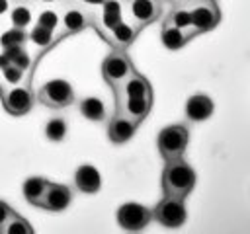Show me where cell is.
<instances>
[{"label": "cell", "instance_id": "6da1fadb", "mask_svg": "<svg viewBox=\"0 0 250 234\" xmlns=\"http://www.w3.org/2000/svg\"><path fill=\"white\" fill-rule=\"evenodd\" d=\"M195 185V172L193 168L184 160H168L162 170V191L164 195H176V197H188Z\"/></svg>", "mask_w": 250, "mask_h": 234}, {"label": "cell", "instance_id": "7a4b0ae2", "mask_svg": "<svg viewBox=\"0 0 250 234\" xmlns=\"http://www.w3.org/2000/svg\"><path fill=\"white\" fill-rule=\"evenodd\" d=\"M188 142H189V131L182 123H174V125L164 127L156 138L158 152L166 162L182 158L186 148H188Z\"/></svg>", "mask_w": 250, "mask_h": 234}, {"label": "cell", "instance_id": "3957f363", "mask_svg": "<svg viewBox=\"0 0 250 234\" xmlns=\"http://www.w3.org/2000/svg\"><path fill=\"white\" fill-rule=\"evenodd\" d=\"M133 72H135V68H133V62L127 57L125 49H113L102 62V76L113 90L119 88Z\"/></svg>", "mask_w": 250, "mask_h": 234}, {"label": "cell", "instance_id": "277c9868", "mask_svg": "<svg viewBox=\"0 0 250 234\" xmlns=\"http://www.w3.org/2000/svg\"><path fill=\"white\" fill-rule=\"evenodd\" d=\"M152 218H156V222H160L166 228H180L188 218L184 197L164 195L152 209Z\"/></svg>", "mask_w": 250, "mask_h": 234}, {"label": "cell", "instance_id": "5b68a950", "mask_svg": "<svg viewBox=\"0 0 250 234\" xmlns=\"http://www.w3.org/2000/svg\"><path fill=\"white\" fill-rule=\"evenodd\" d=\"M186 6L189 8L191 25H193L195 35L217 27V23L221 20V12H219L215 0H188Z\"/></svg>", "mask_w": 250, "mask_h": 234}, {"label": "cell", "instance_id": "8992f818", "mask_svg": "<svg viewBox=\"0 0 250 234\" xmlns=\"http://www.w3.org/2000/svg\"><path fill=\"white\" fill-rule=\"evenodd\" d=\"M37 99L47 107L62 109L74 101V90L66 80H49L37 90Z\"/></svg>", "mask_w": 250, "mask_h": 234}, {"label": "cell", "instance_id": "52a82bcc", "mask_svg": "<svg viewBox=\"0 0 250 234\" xmlns=\"http://www.w3.org/2000/svg\"><path fill=\"white\" fill-rule=\"evenodd\" d=\"M2 96V105L4 109L14 115H25L31 107H33V92L25 86V84H18V86H6L0 90Z\"/></svg>", "mask_w": 250, "mask_h": 234}, {"label": "cell", "instance_id": "ba28073f", "mask_svg": "<svg viewBox=\"0 0 250 234\" xmlns=\"http://www.w3.org/2000/svg\"><path fill=\"white\" fill-rule=\"evenodd\" d=\"M162 10V0H125V14L139 29L152 23Z\"/></svg>", "mask_w": 250, "mask_h": 234}, {"label": "cell", "instance_id": "9c48e42d", "mask_svg": "<svg viewBox=\"0 0 250 234\" xmlns=\"http://www.w3.org/2000/svg\"><path fill=\"white\" fill-rule=\"evenodd\" d=\"M152 218V211L141 203H125L117 209V224L123 230H143Z\"/></svg>", "mask_w": 250, "mask_h": 234}, {"label": "cell", "instance_id": "30bf717a", "mask_svg": "<svg viewBox=\"0 0 250 234\" xmlns=\"http://www.w3.org/2000/svg\"><path fill=\"white\" fill-rule=\"evenodd\" d=\"M125 18V0H104L100 6V16L92 18V23L102 33V37Z\"/></svg>", "mask_w": 250, "mask_h": 234}, {"label": "cell", "instance_id": "8fae6325", "mask_svg": "<svg viewBox=\"0 0 250 234\" xmlns=\"http://www.w3.org/2000/svg\"><path fill=\"white\" fill-rule=\"evenodd\" d=\"M70 201H72V189L68 185L49 181L39 207L45 211H51V213H61L70 205Z\"/></svg>", "mask_w": 250, "mask_h": 234}, {"label": "cell", "instance_id": "7c38bea8", "mask_svg": "<svg viewBox=\"0 0 250 234\" xmlns=\"http://www.w3.org/2000/svg\"><path fill=\"white\" fill-rule=\"evenodd\" d=\"M92 23V16L88 14V10L76 6V4H68L64 6L62 14H61V25H62V35H72L78 33L82 29H86Z\"/></svg>", "mask_w": 250, "mask_h": 234}, {"label": "cell", "instance_id": "4fadbf2b", "mask_svg": "<svg viewBox=\"0 0 250 234\" xmlns=\"http://www.w3.org/2000/svg\"><path fill=\"white\" fill-rule=\"evenodd\" d=\"M139 31H141V29H139L135 23H131L127 18H123L119 23H115V25L104 35V39H105L107 43H111L115 49H127V47L135 41V37H137Z\"/></svg>", "mask_w": 250, "mask_h": 234}, {"label": "cell", "instance_id": "5bb4252c", "mask_svg": "<svg viewBox=\"0 0 250 234\" xmlns=\"http://www.w3.org/2000/svg\"><path fill=\"white\" fill-rule=\"evenodd\" d=\"M152 107V98H117V111L127 115L137 125L148 115Z\"/></svg>", "mask_w": 250, "mask_h": 234}, {"label": "cell", "instance_id": "9a60e30c", "mask_svg": "<svg viewBox=\"0 0 250 234\" xmlns=\"http://www.w3.org/2000/svg\"><path fill=\"white\" fill-rule=\"evenodd\" d=\"M135 131H137V123L131 121L127 115H123V113H119V111L109 119L107 136H109V140L115 142V144L127 142V140L135 135Z\"/></svg>", "mask_w": 250, "mask_h": 234}, {"label": "cell", "instance_id": "2e32d148", "mask_svg": "<svg viewBox=\"0 0 250 234\" xmlns=\"http://www.w3.org/2000/svg\"><path fill=\"white\" fill-rule=\"evenodd\" d=\"M74 185H76L78 191H82L86 195L98 193L100 187H102V176H100L98 168H94L92 164L78 166L76 172H74Z\"/></svg>", "mask_w": 250, "mask_h": 234}, {"label": "cell", "instance_id": "e0dca14e", "mask_svg": "<svg viewBox=\"0 0 250 234\" xmlns=\"http://www.w3.org/2000/svg\"><path fill=\"white\" fill-rule=\"evenodd\" d=\"M213 99L205 94H193L188 98L186 101V117L193 123H199V121H205L213 115Z\"/></svg>", "mask_w": 250, "mask_h": 234}, {"label": "cell", "instance_id": "ac0fdd59", "mask_svg": "<svg viewBox=\"0 0 250 234\" xmlns=\"http://www.w3.org/2000/svg\"><path fill=\"white\" fill-rule=\"evenodd\" d=\"M35 8L37 6L33 4V0H14L12 8L8 12L12 27H20V29L31 27L35 21Z\"/></svg>", "mask_w": 250, "mask_h": 234}, {"label": "cell", "instance_id": "d6986e66", "mask_svg": "<svg viewBox=\"0 0 250 234\" xmlns=\"http://www.w3.org/2000/svg\"><path fill=\"white\" fill-rule=\"evenodd\" d=\"M117 98H152V88L148 80L137 72H133L119 88H115Z\"/></svg>", "mask_w": 250, "mask_h": 234}, {"label": "cell", "instance_id": "ffe728a7", "mask_svg": "<svg viewBox=\"0 0 250 234\" xmlns=\"http://www.w3.org/2000/svg\"><path fill=\"white\" fill-rule=\"evenodd\" d=\"M160 39H162V45H164L166 49L176 51V49H182L191 37H189L186 31H182L180 27L172 25L168 20H164V23H162V31H160Z\"/></svg>", "mask_w": 250, "mask_h": 234}, {"label": "cell", "instance_id": "44dd1931", "mask_svg": "<svg viewBox=\"0 0 250 234\" xmlns=\"http://www.w3.org/2000/svg\"><path fill=\"white\" fill-rule=\"evenodd\" d=\"M47 185H49V179L33 176V177H27V179L23 181V185H21V193H23V197H25V201H27V203H31V205L39 207L41 197H43V193H45Z\"/></svg>", "mask_w": 250, "mask_h": 234}, {"label": "cell", "instance_id": "7402d4cb", "mask_svg": "<svg viewBox=\"0 0 250 234\" xmlns=\"http://www.w3.org/2000/svg\"><path fill=\"white\" fill-rule=\"evenodd\" d=\"M166 20H168L172 25L180 27L182 31H186L191 39L195 37V31H193V25H191V14H189V8H188L186 4H178V6H174Z\"/></svg>", "mask_w": 250, "mask_h": 234}, {"label": "cell", "instance_id": "603a6c76", "mask_svg": "<svg viewBox=\"0 0 250 234\" xmlns=\"http://www.w3.org/2000/svg\"><path fill=\"white\" fill-rule=\"evenodd\" d=\"M27 41H29L35 49L45 51V49H49L57 39H55V31H51V29H47V27H43V25L33 23L31 29L27 31Z\"/></svg>", "mask_w": 250, "mask_h": 234}, {"label": "cell", "instance_id": "cb8c5ba5", "mask_svg": "<svg viewBox=\"0 0 250 234\" xmlns=\"http://www.w3.org/2000/svg\"><path fill=\"white\" fill-rule=\"evenodd\" d=\"M78 109H80V113H82L86 119H90V121H104V119H105V105H104V101H102L100 98H94V96L84 98V99L80 101Z\"/></svg>", "mask_w": 250, "mask_h": 234}, {"label": "cell", "instance_id": "d4e9b609", "mask_svg": "<svg viewBox=\"0 0 250 234\" xmlns=\"http://www.w3.org/2000/svg\"><path fill=\"white\" fill-rule=\"evenodd\" d=\"M35 23L43 25L51 31H57V27L61 25V14L51 6H43L41 10L35 12Z\"/></svg>", "mask_w": 250, "mask_h": 234}, {"label": "cell", "instance_id": "484cf974", "mask_svg": "<svg viewBox=\"0 0 250 234\" xmlns=\"http://www.w3.org/2000/svg\"><path fill=\"white\" fill-rule=\"evenodd\" d=\"M2 53L10 58V62H12L14 66L21 68L23 72H27V70H29V66H31V57H29V53L23 49V45L10 47V49H2Z\"/></svg>", "mask_w": 250, "mask_h": 234}, {"label": "cell", "instance_id": "4316f807", "mask_svg": "<svg viewBox=\"0 0 250 234\" xmlns=\"http://www.w3.org/2000/svg\"><path fill=\"white\" fill-rule=\"evenodd\" d=\"M33 232V228H31V224L25 220V218H21L20 214H12L10 218H8V222L0 228V234H31Z\"/></svg>", "mask_w": 250, "mask_h": 234}, {"label": "cell", "instance_id": "83f0119b", "mask_svg": "<svg viewBox=\"0 0 250 234\" xmlns=\"http://www.w3.org/2000/svg\"><path fill=\"white\" fill-rule=\"evenodd\" d=\"M66 133H68L66 121L61 119V117H53V119H49L47 125H45V136H47L49 140H53V142L62 140V138L66 136Z\"/></svg>", "mask_w": 250, "mask_h": 234}, {"label": "cell", "instance_id": "f1b7e54d", "mask_svg": "<svg viewBox=\"0 0 250 234\" xmlns=\"http://www.w3.org/2000/svg\"><path fill=\"white\" fill-rule=\"evenodd\" d=\"M25 41H27V31H25V29H20V27L6 29V31L0 35V47H2V49L18 47V45H23Z\"/></svg>", "mask_w": 250, "mask_h": 234}, {"label": "cell", "instance_id": "f546056e", "mask_svg": "<svg viewBox=\"0 0 250 234\" xmlns=\"http://www.w3.org/2000/svg\"><path fill=\"white\" fill-rule=\"evenodd\" d=\"M2 78H4L6 86H18V84H23L25 72L14 64H8L6 68H2Z\"/></svg>", "mask_w": 250, "mask_h": 234}, {"label": "cell", "instance_id": "4dcf8cb0", "mask_svg": "<svg viewBox=\"0 0 250 234\" xmlns=\"http://www.w3.org/2000/svg\"><path fill=\"white\" fill-rule=\"evenodd\" d=\"M14 213H16V211H14V209H12L8 203L0 201V228H2V226L8 222V218H10Z\"/></svg>", "mask_w": 250, "mask_h": 234}, {"label": "cell", "instance_id": "1f68e13d", "mask_svg": "<svg viewBox=\"0 0 250 234\" xmlns=\"http://www.w3.org/2000/svg\"><path fill=\"white\" fill-rule=\"evenodd\" d=\"M72 4H76L84 10H94V8H100L104 4V0H72Z\"/></svg>", "mask_w": 250, "mask_h": 234}, {"label": "cell", "instance_id": "d6a6232c", "mask_svg": "<svg viewBox=\"0 0 250 234\" xmlns=\"http://www.w3.org/2000/svg\"><path fill=\"white\" fill-rule=\"evenodd\" d=\"M12 4H14V0H0V16H6L12 8Z\"/></svg>", "mask_w": 250, "mask_h": 234}, {"label": "cell", "instance_id": "836d02e7", "mask_svg": "<svg viewBox=\"0 0 250 234\" xmlns=\"http://www.w3.org/2000/svg\"><path fill=\"white\" fill-rule=\"evenodd\" d=\"M61 2H64V0H33L35 6H57Z\"/></svg>", "mask_w": 250, "mask_h": 234}]
</instances>
